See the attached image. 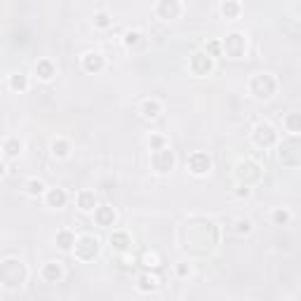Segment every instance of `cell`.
<instances>
[{"instance_id": "obj_16", "label": "cell", "mask_w": 301, "mask_h": 301, "mask_svg": "<svg viewBox=\"0 0 301 301\" xmlns=\"http://www.w3.org/2000/svg\"><path fill=\"white\" fill-rule=\"evenodd\" d=\"M221 14H224L226 19H235L240 14V3L238 0H224L221 3Z\"/></svg>"}, {"instance_id": "obj_20", "label": "cell", "mask_w": 301, "mask_h": 301, "mask_svg": "<svg viewBox=\"0 0 301 301\" xmlns=\"http://www.w3.org/2000/svg\"><path fill=\"white\" fill-rule=\"evenodd\" d=\"M69 141H64V139H57L55 144H52V156L55 158H66L69 156Z\"/></svg>"}, {"instance_id": "obj_5", "label": "cell", "mask_w": 301, "mask_h": 301, "mask_svg": "<svg viewBox=\"0 0 301 301\" xmlns=\"http://www.w3.org/2000/svg\"><path fill=\"white\" fill-rule=\"evenodd\" d=\"M224 49H226V55L233 57V59L242 57V55H245V49H247L245 35H242V33H231V35H228V38L224 40Z\"/></svg>"}, {"instance_id": "obj_6", "label": "cell", "mask_w": 301, "mask_h": 301, "mask_svg": "<svg viewBox=\"0 0 301 301\" xmlns=\"http://www.w3.org/2000/svg\"><path fill=\"white\" fill-rule=\"evenodd\" d=\"M191 71L195 75H205V73H210L212 71V57L210 55H193V59H191Z\"/></svg>"}, {"instance_id": "obj_21", "label": "cell", "mask_w": 301, "mask_h": 301, "mask_svg": "<svg viewBox=\"0 0 301 301\" xmlns=\"http://www.w3.org/2000/svg\"><path fill=\"white\" fill-rule=\"evenodd\" d=\"M21 153V141L17 139H7L5 141V156L7 158H17Z\"/></svg>"}, {"instance_id": "obj_12", "label": "cell", "mask_w": 301, "mask_h": 301, "mask_svg": "<svg viewBox=\"0 0 301 301\" xmlns=\"http://www.w3.org/2000/svg\"><path fill=\"white\" fill-rule=\"evenodd\" d=\"M47 205L49 207H64L66 205V193H64V188H49L47 191Z\"/></svg>"}, {"instance_id": "obj_4", "label": "cell", "mask_w": 301, "mask_h": 301, "mask_svg": "<svg viewBox=\"0 0 301 301\" xmlns=\"http://www.w3.org/2000/svg\"><path fill=\"white\" fill-rule=\"evenodd\" d=\"M210 167H212V160H210V156L203 153V150H195V153L188 158V170H191V174H195V177H205L207 172H210Z\"/></svg>"}, {"instance_id": "obj_19", "label": "cell", "mask_w": 301, "mask_h": 301, "mask_svg": "<svg viewBox=\"0 0 301 301\" xmlns=\"http://www.w3.org/2000/svg\"><path fill=\"white\" fill-rule=\"evenodd\" d=\"M139 289H141V292H153V289H158V278L156 275H141V278H139Z\"/></svg>"}, {"instance_id": "obj_27", "label": "cell", "mask_w": 301, "mask_h": 301, "mask_svg": "<svg viewBox=\"0 0 301 301\" xmlns=\"http://www.w3.org/2000/svg\"><path fill=\"white\" fill-rule=\"evenodd\" d=\"M148 144H150V148H153V150H156V148H163V146H165V139H160V137H153V139H150V141H148Z\"/></svg>"}, {"instance_id": "obj_25", "label": "cell", "mask_w": 301, "mask_h": 301, "mask_svg": "<svg viewBox=\"0 0 301 301\" xmlns=\"http://www.w3.org/2000/svg\"><path fill=\"white\" fill-rule=\"evenodd\" d=\"M273 219H275V224H287V221L292 219V214H289L287 210H275V212H273Z\"/></svg>"}, {"instance_id": "obj_1", "label": "cell", "mask_w": 301, "mask_h": 301, "mask_svg": "<svg viewBox=\"0 0 301 301\" xmlns=\"http://www.w3.org/2000/svg\"><path fill=\"white\" fill-rule=\"evenodd\" d=\"M275 87H278V82L271 73H259L252 80V94L257 99H271L275 94Z\"/></svg>"}, {"instance_id": "obj_2", "label": "cell", "mask_w": 301, "mask_h": 301, "mask_svg": "<svg viewBox=\"0 0 301 301\" xmlns=\"http://www.w3.org/2000/svg\"><path fill=\"white\" fill-rule=\"evenodd\" d=\"M150 165H153V170H156L158 174H167V172L172 170V165H174V153H172L167 146L156 148L153 156H150Z\"/></svg>"}, {"instance_id": "obj_26", "label": "cell", "mask_w": 301, "mask_h": 301, "mask_svg": "<svg viewBox=\"0 0 301 301\" xmlns=\"http://www.w3.org/2000/svg\"><path fill=\"white\" fill-rule=\"evenodd\" d=\"M235 226H238V228H235L238 233H249L252 231V221L249 219H238L235 221Z\"/></svg>"}, {"instance_id": "obj_9", "label": "cell", "mask_w": 301, "mask_h": 301, "mask_svg": "<svg viewBox=\"0 0 301 301\" xmlns=\"http://www.w3.org/2000/svg\"><path fill=\"white\" fill-rule=\"evenodd\" d=\"M78 207H80L82 212H94V207H96V195H94L92 191L78 193Z\"/></svg>"}, {"instance_id": "obj_15", "label": "cell", "mask_w": 301, "mask_h": 301, "mask_svg": "<svg viewBox=\"0 0 301 301\" xmlns=\"http://www.w3.org/2000/svg\"><path fill=\"white\" fill-rule=\"evenodd\" d=\"M35 73H38L40 80H52V78H55V66H52L47 59H42V62H38V66H35Z\"/></svg>"}, {"instance_id": "obj_17", "label": "cell", "mask_w": 301, "mask_h": 301, "mask_svg": "<svg viewBox=\"0 0 301 301\" xmlns=\"http://www.w3.org/2000/svg\"><path fill=\"white\" fill-rule=\"evenodd\" d=\"M285 127H287V132L292 134V137H296L301 132V118L299 113H289L287 118H285Z\"/></svg>"}, {"instance_id": "obj_13", "label": "cell", "mask_w": 301, "mask_h": 301, "mask_svg": "<svg viewBox=\"0 0 301 301\" xmlns=\"http://www.w3.org/2000/svg\"><path fill=\"white\" fill-rule=\"evenodd\" d=\"M130 245H132V240H130V235H127V233L118 231V233H113V235H111V247H116L118 252L127 249Z\"/></svg>"}, {"instance_id": "obj_22", "label": "cell", "mask_w": 301, "mask_h": 301, "mask_svg": "<svg viewBox=\"0 0 301 301\" xmlns=\"http://www.w3.org/2000/svg\"><path fill=\"white\" fill-rule=\"evenodd\" d=\"M10 87L12 89H19V92H24V89L28 87V80H26V75H12L10 78Z\"/></svg>"}, {"instance_id": "obj_23", "label": "cell", "mask_w": 301, "mask_h": 301, "mask_svg": "<svg viewBox=\"0 0 301 301\" xmlns=\"http://www.w3.org/2000/svg\"><path fill=\"white\" fill-rule=\"evenodd\" d=\"M139 42H141V33H139V31H127V33H125V45H127V49L137 47Z\"/></svg>"}, {"instance_id": "obj_24", "label": "cell", "mask_w": 301, "mask_h": 301, "mask_svg": "<svg viewBox=\"0 0 301 301\" xmlns=\"http://www.w3.org/2000/svg\"><path fill=\"white\" fill-rule=\"evenodd\" d=\"M94 26H96V28H109V26H111V17H109L106 12H99V14L94 17Z\"/></svg>"}, {"instance_id": "obj_7", "label": "cell", "mask_w": 301, "mask_h": 301, "mask_svg": "<svg viewBox=\"0 0 301 301\" xmlns=\"http://www.w3.org/2000/svg\"><path fill=\"white\" fill-rule=\"evenodd\" d=\"M40 273L47 282H59L62 280V275H64V271H62V266H59V261H47V264L42 266Z\"/></svg>"}, {"instance_id": "obj_14", "label": "cell", "mask_w": 301, "mask_h": 301, "mask_svg": "<svg viewBox=\"0 0 301 301\" xmlns=\"http://www.w3.org/2000/svg\"><path fill=\"white\" fill-rule=\"evenodd\" d=\"M141 116L148 118V120H156V118L160 116V102H156V99L144 102V106H141Z\"/></svg>"}, {"instance_id": "obj_3", "label": "cell", "mask_w": 301, "mask_h": 301, "mask_svg": "<svg viewBox=\"0 0 301 301\" xmlns=\"http://www.w3.org/2000/svg\"><path fill=\"white\" fill-rule=\"evenodd\" d=\"M252 139H254V144H257V146H261V148H268V146H273L275 141H278V134H275V130L268 123H261V125H257V127H254Z\"/></svg>"}, {"instance_id": "obj_10", "label": "cell", "mask_w": 301, "mask_h": 301, "mask_svg": "<svg viewBox=\"0 0 301 301\" xmlns=\"http://www.w3.org/2000/svg\"><path fill=\"white\" fill-rule=\"evenodd\" d=\"M55 240H57V245H59V249L69 252L71 247L75 245V233H73V231H59Z\"/></svg>"}, {"instance_id": "obj_28", "label": "cell", "mask_w": 301, "mask_h": 301, "mask_svg": "<svg viewBox=\"0 0 301 301\" xmlns=\"http://www.w3.org/2000/svg\"><path fill=\"white\" fill-rule=\"evenodd\" d=\"M3 174H5V165L0 163V179H3Z\"/></svg>"}, {"instance_id": "obj_8", "label": "cell", "mask_w": 301, "mask_h": 301, "mask_svg": "<svg viewBox=\"0 0 301 301\" xmlns=\"http://www.w3.org/2000/svg\"><path fill=\"white\" fill-rule=\"evenodd\" d=\"M94 217L99 221V226H113L116 221V212H113V207L104 205V207H94Z\"/></svg>"}, {"instance_id": "obj_18", "label": "cell", "mask_w": 301, "mask_h": 301, "mask_svg": "<svg viewBox=\"0 0 301 301\" xmlns=\"http://www.w3.org/2000/svg\"><path fill=\"white\" fill-rule=\"evenodd\" d=\"M26 193L31 195V198H38V195L45 193V184H42L40 179H28L26 181Z\"/></svg>"}, {"instance_id": "obj_11", "label": "cell", "mask_w": 301, "mask_h": 301, "mask_svg": "<svg viewBox=\"0 0 301 301\" xmlns=\"http://www.w3.org/2000/svg\"><path fill=\"white\" fill-rule=\"evenodd\" d=\"M82 64H85V69L87 71H102L104 69V57L99 55V52H87L85 59H82Z\"/></svg>"}]
</instances>
